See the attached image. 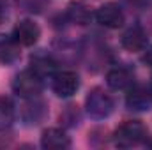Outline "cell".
<instances>
[{"instance_id": "obj_16", "label": "cell", "mask_w": 152, "mask_h": 150, "mask_svg": "<svg viewBox=\"0 0 152 150\" xmlns=\"http://www.w3.org/2000/svg\"><path fill=\"white\" fill-rule=\"evenodd\" d=\"M126 2L133 7H138V9H145L152 4V0H126Z\"/></svg>"}, {"instance_id": "obj_14", "label": "cell", "mask_w": 152, "mask_h": 150, "mask_svg": "<svg viewBox=\"0 0 152 150\" xmlns=\"http://www.w3.org/2000/svg\"><path fill=\"white\" fill-rule=\"evenodd\" d=\"M16 118V108L14 103L7 95H0V133L7 131Z\"/></svg>"}, {"instance_id": "obj_11", "label": "cell", "mask_w": 152, "mask_h": 150, "mask_svg": "<svg viewBox=\"0 0 152 150\" xmlns=\"http://www.w3.org/2000/svg\"><path fill=\"white\" fill-rule=\"evenodd\" d=\"M106 83L112 90H117V92L129 90L134 85V74L131 69L124 66H115L106 73Z\"/></svg>"}, {"instance_id": "obj_7", "label": "cell", "mask_w": 152, "mask_h": 150, "mask_svg": "<svg viewBox=\"0 0 152 150\" xmlns=\"http://www.w3.org/2000/svg\"><path fill=\"white\" fill-rule=\"evenodd\" d=\"M120 44L126 51L131 53H140L145 51L149 46V36L147 32L140 27V25H131L129 28L124 30L122 37H120Z\"/></svg>"}, {"instance_id": "obj_19", "label": "cell", "mask_w": 152, "mask_h": 150, "mask_svg": "<svg viewBox=\"0 0 152 150\" xmlns=\"http://www.w3.org/2000/svg\"><path fill=\"white\" fill-rule=\"evenodd\" d=\"M149 147H152V141H151V143H149Z\"/></svg>"}, {"instance_id": "obj_9", "label": "cell", "mask_w": 152, "mask_h": 150, "mask_svg": "<svg viewBox=\"0 0 152 150\" xmlns=\"http://www.w3.org/2000/svg\"><path fill=\"white\" fill-rule=\"evenodd\" d=\"M48 117V108L46 103L37 97L25 99V104L21 106V118L27 125H37Z\"/></svg>"}, {"instance_id": "obj_2", "label": "cell", "mask_w": 152, "mask_h": 150, "mask_svg": "<svg viewBox=\"0 0 152 150\" xmlns=\"http://www.w3.org/2000/svg\"><path fill=\"white\" fill-rule=\"evenodd\" d=\"M115 108V101L112 94H108L104 88L96 87L88 92V95L85 97V110L87 115L94 120H104L108 118Z\"/></svg>"}, {"instance_id": "obj_18", "label": "cell", "mask_w": 152, "mask_h": 150, "mask_svg": "<svg viewBox=\"0 0 152 150\" xmlns=\"http://www.w3.org/2000/svg\"><path fill=\"white\" fill-rule=\"evenodd\" d=\"M143 62L147 64V66H151L152 67V46L149 50H145V55H143Z\"/></svg>"}, {"instance_id": "obj_15", "label": "cell", "mask_w": 152, "mask_h": 150, "mask_svg": "<svg viewBox=\"0 0 152 150\" xmlns=\"http://www.w3.org/2000/svg\"><path fill=\"white\" fill-rule=\"evenodd\" d=\"M67 18L76 25H87L92 20V12L83 2H71L67 7Z\"/></svg>"}, {"instance_id": "obj_8", "label": "cell", "mask_w": 152, "mask_h": 150, "mask_svg": "<svg viewBox=\"0 0 152 150\" xmlns=\"http://www.w3.org/2000/svg\"><path fill=\"white\" fill-rule=\"evenodd\" d=\"M12 37L20 42V46H34L41 37V28L34 20H20L12 28Z\"/></svg>"}, {"instance_id": "obj_13", "label": "cell", "mask_w": 152, "mask_h": 150, "mask_svg": "<svg viewBox=\"0 0 152 150\" xmlns=\"http://www.w3.org/2000/svg\"><path fill=\"white\" fill-rule=\"evenodd\" d=\"M30 66H32V69H34L36 73H39V74L44 78V76H51L55 73L57 62L53 60V57H51L50 53H46V51H37L36 55H32Z\"/></svg>"}, {"instance_id": "obj_12", "label": "cell", "mask_w": 152, "mask_h": 150, "mask_svg": "<svg viewBox=\"0 0 152 150\" xmlns=\"http://www.w3.org/2000/svg\"><path fill=\"white\" fill-rule=\"evenodd\" d=\"M20 57H21L20 42L12 37V36L0 34V64L12 66L14 62L20 60Z\"/></svg>"}, {"instance_id": "obj_20", "label": "cell", "mask_w": 152, "mask_h": 150, "mask_svg": "<svg viewBox=\"0 0 152 150\" xmlns=\"http://www.w3.org/2000/svg\"><path fill=\"white\" fill-rule=\"evenodd\" d=\"M151 88H152V85H151Z\"/></svg>"}, {"instance_id": "obj_3", "label": "cell", "mask_w": 152, "mask_h": 150, "mask_svg": "<svg viewBox=\"0 0 152 150\" xmlns=\"http://www.w3.org/2000/svg\"><path fill=\"white\" fill-rule=\"evenodd\" d=\"M42 88H44V78L39 73H36L32 67L18 73L12 79V92L20 95L21 99L37 97L42 92Z\"/></svg>"}, {"instance_id": "obj_17", "label": "cell", "mask_w": 152, "mask_h": 150, "mask_svg": "<svg viewBox=\"0 0 152 150\" xmlns=\"http://www.w3.org/2000/svg\"><path fill=\"white\" fill-rule=\"evenodd\" d=\"M9 9H7V0H0V25L7 20Z\"/></svg>"}, {"instance_id": "obj_10", "label": "cell", "mask_w": 152, "mask_h": 150, "mask_svg": "<svg viewBox=\"0 0 152 150\" xmlns=\"http://www.w3.org/2000/svg\"><path fill=\"white\" fill-rule=\"evenodd\" d=\"M41 147L46 150H64L71 147V138L60 127H48L41 134Z\"/></svg>"}, {"instance_id": "obj_6", "label": "cell", "mask_w": 152, "mask_h": 150, "mask_svg": "<svg viewBox=\"0 0 152 150\" xmlns=\"http://www.w3.org/2000/svg\"><path fill=\"white\" fill-rule=\"evenodd\" d=\"M126 106L131 111L145 113L152 110V88L145 85H133L126 95Z\"/></svg>"}, {"instance_id": "obj_1", "label": "cell", "mask_w": 152, "mask_h": 150, "mask_svg": "<svg viewBox=\"0 0 152 150\" xmlns=\"http://www.w3.org/2000/svg\"><path fill=\"white\" fill-rule=\"evenodd\" d=\"M149 136L147 127L140 120H126L113 133V143L118 149H131L143 143Z\"/></svg>"}, {"instance_id": "obj_5", "label": "cell", "mask_w": 152, "mask_h": 150, "mask_svg": "<svg viewBox=\"0 0 152 150\" xmlns=\"http://www.w3.org/2000/svg\"><path fill=\"white\" fill-rule=\"evenodd\" d=\"M94 18H96V21L99 25H103L104 28H112V30L120 28L124 25V21H126L124 11L115 2H106L103 5H99L97 11L94 12Z\"/></svg>"}, {"instance_id": "obj_4", "label": "cell", "mask_w": 152, "mask_h": 150, "mask_svg": "<svg viewBox=\"0 0 152 150\" xmlns=\"http://www.w3.org/2000/svg\"><path fill=\"white\" fill-rule=\"evenodd\" d=\"M50 85L57 97L69 99L80 88V78L75 71H58L50 76Z\"/></svg>"}]
</instances>
